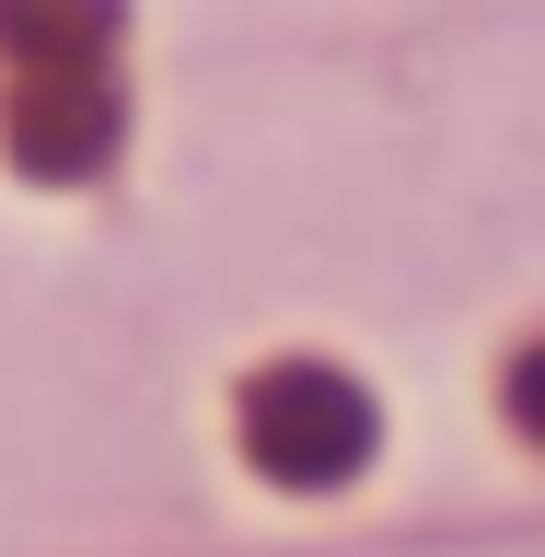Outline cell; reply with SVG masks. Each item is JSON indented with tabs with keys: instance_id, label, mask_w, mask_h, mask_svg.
Here are the masks:
<instances>
[{
	"instance_id": "cell-1",
	"label": "cell",
	"mask_w": 545,
	"mask_h": 557,
	"mask_svg": "<svg viewBox=\"0 0 545 557\" xmlns=\"http://www.w3.org/2000/svg\"><path fill=\"white\" fill-rule=\"evenodd\" d=\"M244 442H256V465L290 487H337L360 453H372V407H360V383L313 372V360H290V372H268L256 395H244Z\"/></svg>"
},
{
	"instance_id": "cell-2",
	"label": "cell",
	"mask_w": 545,
	"mask_h": 557,
	"mask_svg": "<svg viewBox=\"0 0 545 557\" xmlns=\"http://www.w3.org/2000/svg\"><path fill=\"white\" fill-rule=\"evenodd\" d=\"M104 139H116V104H104L94 70H12V151L35 174L104 163Z\"/></svg>"
},
{
	"instance_id": "cell-3",
	"label": "cell",
	"mask_w": 545,
	"mask_h": 557,
	"mask_svg": "<svg viewBox=\"0 0 545 557\" xmlns=\"http://www.w3.org/2000/svg\"><path fill=\"white\" fill-rule=\"evenodd\" d=\"M116 0H0V59L12 70H94Z\"/></svg>"
},
{
	"instance_id": "cell-4",
	"label": "cell",
	"mask_w": 545,
	"mask_h": 557,
	"mask_svg": "<svg viewBox=\"0 0 545 557\" xmlns=\"http://www.w3.org/2000/svg\"><path fill=\"white\" fill-rule=\"evenodd\" d=\"M511 418H522V430H534V442H545V348H534V360H522V372H511Z\"/></svg>"
}]
</instances>
